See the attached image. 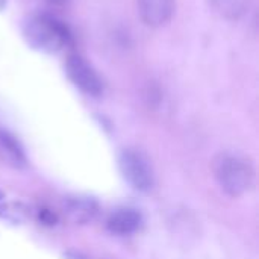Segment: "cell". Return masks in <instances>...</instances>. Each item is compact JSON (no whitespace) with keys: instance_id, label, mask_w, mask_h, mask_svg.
Returning <instances> with one entry per match:
<instances>
[{"instance_id":"30bf717a","label":"cell","mask_w":259,"mask_h":259,"mask_svg":"<svg viewBox=\"0 0 259 259\" xmlns=\"http://www.w3.org/2000/svg\"><path fill=\"white\" fill-rule=\"evenodd\" d=\"M46 2H49V3H52V5H64V3H67L68 0H46Z\"/></svg>"},{"instance_id":"3957f363","label":"cell","mask_w":259,"mask_h":259,"mask_svg":"<svg viewBox=\"0 0 259 259\" xmlns=\"http://www.w3.org/2000/svg\"><path fill=\"white\" fill-rule=\"evenodd\" d=\"M120 171L123 178L137 191H149L155 184L153 170L149 161L135 150H124L118 159Z\"/></svg>"},{"instance_id":"8992f818","label":"cell","mask_w":259,"mask_h":259,"mask_svg":"<svg viewBox=\"0 0 259 259\" xmlns=\"http://www.w3.org/2000/svg\"><path fill=\"white\" fill-rule=\"evenodd\" d=\"M65 214L68 219L74 223H88L94 219L97 214V203L96 200L90 197H82V196H74L68 197L64 203Z\"/></svg>"},{"instance_id":"6da1fadb","label":"cell","mask_w":259,"mask_h":259,"mask_svg":"<svg viewBox=\"0 0 259 259\" xmlns=\"http://www.w3.org/2000/svg\"><path fill=\"white\" fill-rule=\"evenodd\" d=\"M23 36L27 44L44 53H56L71 44L65 23L50 14H32L23 21Z\"/></svg>"},{"instance_id":"7a4b0ae2","label":"cell","mask_w":259,"mask_h":259,"mask_svg":"<svg viewBox=\"0 0 259 259\" xmlns=\"http://www.w3.org/2000/svg\"><path fill=\"white\" fill-rule=\"evenodd\" d=\"M214 176L220 188L231 197L244 196L255 182V170L250 161L234 153H222L214 161Z\"/></svg>"},{"instance_id":"277c9868","label":"cell","mask_w":259,"mask_h":259,"mask_svg":"<svg viewBox=\"0 0 259 259\" xmlns=\"http://www.w3.org/2000/svg\"><path fill=\"white\" fill-rule=\"evenodd\" d=\"M65 73L71 83L82 93L97 97L103 93V82L97 71L85 58L77 53H70L65 59Z\"/></svg>"},{"instance_id":"5b68a950","label":"cell","mask_w":259,"mask_h":259,"mask_svg":"<svg viewBox=\"0 0 259 259\" xmlns=\"http://www.w3.org/2000/svg\"><path fill=\"white\" fill-rule=\"evenodd\" d=\"M140 18L149 27L165 26L175 14V0H137Z\"/></svg>"},{"instance_id":"9c48e42d","label":"cell","mask_w":259,"mask_h":259,"mask_svg":"<svg viewBox=\"0 0 259 259\" xmlns=\"http://www.w3.org/2000/svg\"><path fill=\"white\" fill-rule=\"evenodd\" d=\"M0 152H3L5 156L11 162H14L15 165H21V164L26 162V156H24V152H23L21 146L6 131H0Z\"/></svg>"},{"instance_id":"52a82bcc","label":"cell","mask_w":259,"mask_h":259,"mask_svg":"<svg viewBox=\"0 0 259 259\" xmlns=\"http://www.w3.org/2000/svg\"><path fill=\"white\" fill-rule=\"evenodd\" d=\"M141 215L135 209H118L108 219V229L117 235H131L141 226Z\"/></svg>"},{"instance_id":"ba28073f","label":"cell","mask_w":259,"mask_h":259,"mask_svg":"<svg viewBox=\"0 0 259 259\" xmlns=\"http://www.w3.org/2000/svg\"><path fill=\"white\" fill-rule=\"evenodd\" d=\"M209 8L225 20H238L250 8L252 0H206Z\"/></svg>"}]
</instances>
